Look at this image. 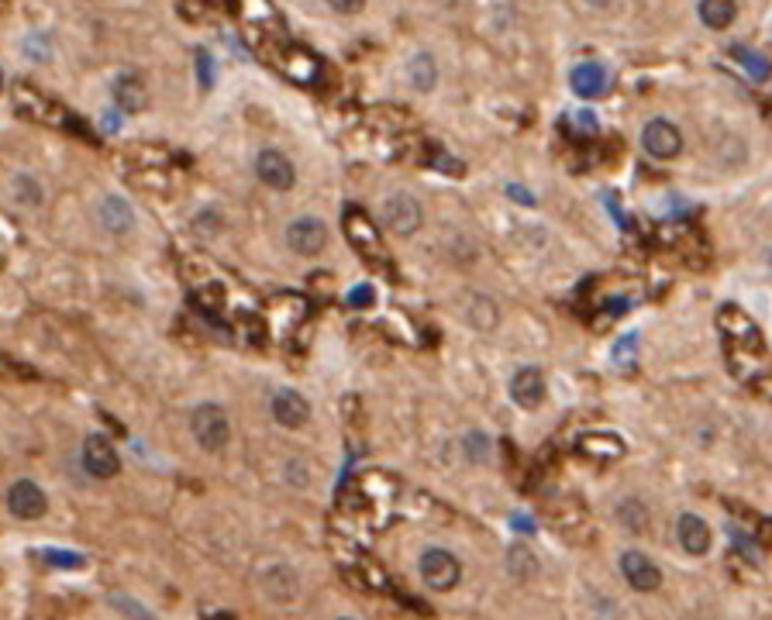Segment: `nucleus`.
Wrapping results in <instances>:
<instances>
[{"label": "nucleus", "instance_id": "1", "mask_svg": "<svg viewBox=\"0 0 772 620\" xmlns=\"http://www.w3.org/2000/svg\"><path fill=\"white\" fill-rule=\"evenodd\" d=\"M342 228H345V238L352 241V248H356L366 262H373L379 269L390 266V262H386V248H383V235H379V228L373 224V218H369L366 210H359V207H345Z\"/></svg>", "mask_w": 772, "mask_h": 620}, {"label": "nucleus", "instance_id": "2", "mask_svg": "<svg viewBox=\"0 0 772 620\" xmlns=\"http://www.w3.org/2000/svg\"><path fill=\"white\" fill-rule=\"evenodd\" d=\"M190 431H193L197 445L204 448V451H224V448H228V438H231L228 413H224L218 403H200L197 411L190 413Z\"/></svg>", "mask_w": 772, "mask_h": 620}, {"label": "nucleus", "instance_id": "3", "mask_svg": "<svg viewBox=\"0 0 772 620\" xmlns=\"http://www.w3.org/2000/svg\"><path fill=\"white\" fill-rule=\"evenodd\" d=\"M718 325H721V334L728 338L731 352H745L748 355V348H752L756 355H762V338H758V327L748 314H741L738 307H721Z\"/></svg>", "mask_w": 772, "mask_h": 620}, {"label": "nucleus", "instance_id": "4", "mask_svg": "<svg viewBox=\"0 0 772 620\" xmlns=\"http://www.w3.org/2000/svg\"><path fill=\"white\" fill-rule=\"evenodd\" d=\"M459 576H463V566H459V558L445 548H428L421 555V579L428 589H438V593H445L452 586L459 583Z\"/></svg>", "mask_w": 772, "mask_h": 620}, {"label": "nucleus", "instance_id": "5", "mask_svg": "<svg viewBox=\"0 0 772 620\" xmlns=\"http://www.w3.org/2000/svg\"><path fill=\"white\" fill-rule=\"evenodd\" d=\"M80 459H83V469L93 476V480H114L121 469V459L114 445L103 438V434H90L80 448Z\"/></svg>", "mask_w": 772, "mask_h": 620}, {"label": "nucleus", "instance_id": "6", "mask_svg": "<svg viewBox=\"0 0 772 620\" xmlns=\"http://www.w3.org/2000/svg\"><path fill=\"white\" fill-rule=\"evenodd\" d=\"M7 510L17 517V520H38L49 510V499L42 493V486L32 480H17L11 489H7Z\"/></svg>", "mask_w": 772, "mask_h": 620}, {"label": "nucleus", "instance_id": "7", "mask_svg": "<svg viewBox=\"0 0 772 620\" xmlns=\"http://www.w3.org/2000/svg\"><path fill=\"white\" fill-rule=\"evenodd\" d=\"M641 145H645V152L652 155V159H672V155L683 152V135H679V128L672 121L655 118L645 124Z\"/></svg>", "mask_w": 772, "mask_h": 620}, {"label": "nucleus", "instance_id": "8", "mask_svg": "<svg viewBox=\"0 0 772 620\" xmlns=\"http://www.w3.org/2000/svg\"><path fill=\"white\" fill-rule=\"evenodd\" d=\"M621 572H624L628 586L638 589V593H655L662 586V568L655 566L645 551H624L621 555Z\"/></svg>", "mask_w": 772, "mask_h": 620}, {"label": "nucleus", "instance_id": "9", "mask_svg": "<svg viewBox=\"0 0 772 620\" xmlns=\"http://www.w3.org/2000/svg\"><path fill=\"white\" fill-rule=\"evenodd\" d=\"M287 245L297 256H321L327 245V228L318 218H297L287 228Z\"/></svg>", "mask_w": 772, "mask_h": 620}, {"label": "nucleus", "instance_id": "10", "mask_svg": "<svg viewBox=\"0 0 772 620\" xmlns=\"http://www.w3.org/2000/svg\"><path fill=\"white\" fill-rule=\"evenodd\" d=\"M256 176L266 183L269 189H290L297 183V172H293V162L287 159L283 152H276V149H262L256 155Z\"/></svg>", "mask_w": 772, "mask_h": 620}, {"label": "nucleus", "instance_id": "11", "mask_svg": "<svg viewBox=\"0 0 772 620\" xmlns=\"http://www.w3.org/2000/svg\"><path fill=\"white\" fill-rule=\"evenodd\" d=\"M383 218L390 224V231L396 235H414L417 228H421V204L414 200L411 193H394V197H386V204H383Z\"/></svg>", "mask_w": 772, "mask_h": 620}, {"label": "nucleus", "instance_id": "12", "mask_svg": "<svg viewBox=\"0 0 772 620\" xmlns=\"http://www.w3.org/2000/svg\"><path fill=\"white\" fill-rule=\"evenodd\" d=\"M97 221L107 235H128L132 228H135V210L132 204L124 200V197H114V193H107L97 207Z\"/></svg>", "mask_w": 772, "mask_h": 620}, {"label": "nucleus", "instance_id": "13", "mask_svg": "<svg viewBox=\"0 0 772 620\" xmlns=\"http://www.w3.org/2000/svg\"><path fill=\"white\" fill-rule=\"evenodd\" d=\"M607 90H611V73L601 63H583V66L572 69V93L576 97L593 101V97H603Z\"/></svg>", "mask_w": 772, "mask_h": 620}, {"label": "nucleus", "instance_id": "14", "mask_svg": "<svg viewBox=\"0 0 772 620\" xmlns=\"http://www.w3.org/2000/svg\"><path fill=\"white\" fill-rule=\"evenodd\" d=\"M15 97H17V107H21L24 114H32V118L45 121V124H66L63 107H59V103H52L49 97H42L38 90H28L24 83H17Z\"/></svg>", "mask_w": 772, "mask_h": 620}, {"label": "nucleus", "instance_id": "15", "mask_svg": "<svg viewBox=\"0 0 772 620\" xmlns=\"http://www.w3.org/2000/svg\"><path fill=\"white\" fill-rule=\"evenodd\" d=\"M111 93H114V103H118L124 114H142L149 107V90H145V83L138 80L135 73L118 76L114 86H111Z\"/></svg>", "mask_w": 772, "mask_h": 620}, {"label": "nucleus", "instance_id": "16", "mask_svg": "<svg viewBox=\"0 0 772 620\" xmlns=\"http://www.w3.org/2000/svg\"><path fill=\"white\" fill-rule=\"evenodd\" d=\"M273 417L276 424H283V428H304L310 417V403L300 393H293V390H279L273 396Z\"/></svg>", "mask_w": 772, "mask_h": 620}, {"label": "nucleus", "instance_id": "17", "mask_svg": "<svg viewBox=\"0 0 772 620\" xmlns=\"http://www.w3.org/2000/svg\"><path fill=\"white\" fill-rule=\"evenodd\" d=\"M279 69L297 83H314L321 76V59L310 49H287L279 55Z\"/></svg>", "mask_w": 772, "mask_h": 620}, {"label": "nucleus", "instance_id": "18", "mask_svg": "<svg viewBox=\"0 0 772 620\" xmlns=\"http://www.w3.org/2000/svg\"><path fill=\"white\" fill-rule=\"evenodd\" d=\"M511 396H514V403L517 407H538L542 400H545V379H542V373L538 369H517L514 379H511Z\"/></svg>", "mask_w": 772, "mask_h": 620}, {"label": "nucleus", "instance_id": "19", "mask_svg": "<svg viewBox=\"0 0 772 620\" xmlns=\"http://www.w3.org/2000/svg\"><path fill=\"white\" fill-rule=\"evenodd\" d=\"M580 451L593 462H618L624 455V441L618 434H603V431H593V434H583L580 438Z\"/></svg>", "mask_w": 772, "mask_h": 620}, {"label": "nucleus", "instance_id": "20", "mask_svg": "<svg viewBox=\"0 0 772 620\" xmlns=\"http://www.w3.org/2000/svg\"><path fill=\"white\" fill-rule=\"evenodd\" d=\"M676 534H679V545H683V551H689V555H707V548H710V528H707L704 517L683 514V517H679V528H676Z\"/></svg>", "mask_w": 772, "mask_h": 620}, {"label": "nucleus", "instance_id": "21", "mask_svg": "<svg viewBox=\"0 0 772 620\" xmlns=\"http://www.w3.org/2000/svg\"><path fill=\"white\" fill-rule=\"evenodd\" d=\"M697 15H700V21H704L707 28H728L731 21H735V15H738V4H731V0H704L700 7H697Z\"/></svg>", "mask_w": 772, "mask_h": 620}, {"label": "nucleus", "instance_id": "22", "mask_svg": "<svg viewBox=\"0 0 772 620\" xmlns=\"http://www.w3.org/2000/svg\"><path fill=\"white\" fill-rule=\"evenodd\" d=\"M262 586H266L269 600H276V603H287V600H293V596H297V576H293L287 566L273 568V572L262 579Z\"/></svg>", "mask_w": 772, "mask_h": 620}, {"label": "nucleus", "instance_id": "23", "mask_svg": "<svg viewBox=\"0 0 772 620\" xmlns=\"http://www.w3.org/2000/svg\"><path fill=\"white\" fill-rule=\"evenodd\" d=\"M15 197L24 207H38V204H42V187H38V179H32V176H17V179H15Z\"/></svg>", "mask_w": 772, "mask_h": 620}, {"label": "nucleus", "instance_id": "24", "mask_svg": "<svg viewBox=\"0 0 772 620\" xmlns=\"http://www.w3.org/2000/svg\"><path fill=\"white\" fill-rule=\"evenodd\" d=\"M411 76H414V86L431 90V86H435V63H431L428 55H417V59H411Z\"/></svg>", "mask_w": 772, "mask_h": 620}, {"label": "nucleus", "instance_id": "25", "mask_svg": "<svg viewBox=\"0 0 772 620\" xmlns=\"http://www.w3.org/2000/svg\"><path fill=\"white\" fill-rule=\"evenodd\" d=\"M507 562H511V572H514L517 579H524V576H532L534 568H538V562H534V555L528 548H511V555H507Z\"/></svg>", "mask_w": 772, "mask_h": 620}, {"label": "nucleus", "instance_id": "26", "mask_svg": "<svg viewBox=\"0 0 772 620\" xmlns=\"http://www.w3.org/2000/svg\"><path fill=\"white\" fill-rule=\"evenodd\" d=\"M621 517H624V524H628L631 531H645V528H649V524H645L649 514H645V507H641L638 499H628V503L621 507Z\"/></svg>", "mask_w": 772, "mask_h": 620}, {"label": "nucleus", "instance_id": "27", "mask_svg": "<svg viewBox=\"0 0 772 620\" xmlns=\"http://www.w3.org/2000/svg\"><path fill=\"white\" fill-rule=\"evenodd\" d=\"M731 55H735L745 69H752L758 80H769V63H766V59H758V55H752V52H745V49H731Z\"/></svg>", "mask_w": 772, "mask_h": 620}, {"label": "nucleus", "instance_id": "28", "mask_svg": "<svg viewBox=\"0 0 772 620\" xmlns=\"http://www.w3.org/2000/svg\"><path fill=\"white\" fill-rule=\"evenodd\" d=\"M465 455H469L473 462H483V459H486V434H483V431L465 434Z\"/></svg>", "mask_w": 772, "mask_h": 620}, {"label": "nucleus", "instance_id": "29", "mask_svg": "<svg viewBox=\"0 0 772 620\" xmlns=\"http://www.w3.org/2000/svg\"><path fill=\"white\" fill-rule=\"evenodd\" d=\"M42 558H45L49 566H59V568H80L83 566V558H80V555H69V551H42Z\"/></svg>", "mask_w": 772, "mask_h": 620}, {"label": "nucleus", "instance_id": "30", "mask_svg": "<svg viewBox=\"0 0 772 620\" xmlns=\"http://www.w3.org/2000/svg\"><path fill=\"white\" fill-rule=\"evenodd\" d=\"M373 296H376L373 286H356V290L348 293V304H352V307H369V304H373Z\"/></svg>", "mask_w": 772, "mask_h": 620}, {"label": "nucleus", "instance_id": "31", "mask_svg": "<svg viewBox=\"0 0 772 620\" xmlns=\"http://www.w3.org/2000/svg\"><path fill=\"white\" fill-rule=\"evenodd\" d=\"M197 69H200V83L204 86L214 83V63H210V55H207V52H197Z\"/></svg>", "mask_w": 772, "mask_h": 620}, {"label": "nucleus", "instance_id": "32", "mask_svg": "<svg viewBox=\"0 0 772 620\" xmlns=\"http://www.w3.org/2000/svg\"><path fill=\"white\" fill-rule=\"evenodd\" d=\"M114 606H121L124 614H132L135 620H155L152 614H149V610H142V606H132V600H128V596H114Z\"/></svg>", "mask_w": 772, "mask_h": 620}, {"label": "nucleus", "instance_id": "33", "mask_svg": "<svg viewBox=\"0 0 772 620\" xmlns=\"http://www.w3.org/2000/svg\"><path fill=\"white\" fill-rule=\"evenodd\" d=\"M631 348H635V334L621 338V342H618V362H628V359H631Z\"/></svg>", "mask_w": 772, "mask_h": 620}, {"label": "nucleus", "instance_id": "34", "mask_svg": "<svg viewBox=\"0 0 772 620\" xmlns=\"http://www.w3.org/2000/svg\"><path fill=\"white\" fill-rule=\"evenodd\" d=\"M180 15H187V17H204V15H207V7H204V4H180Z\"/></svg>", "mask_w": 772, "mask_h": 620}, {"label": "nucleus", "instance_id": "35", "mask_svg": "<svg viewBox=\"0 0 772 620\" xmlns=\"http://www.w3.org/2000/svg\"><path fill=\"white\" fill-rule=\"evenodd\" d=\"M752 386H756V390H758V393H762V396H769V400H772V379H769V376H758V379H752Z\"/></svg>", "mask_w": 772, "mask_h": 620}, {"label": "nucleus", "instance_id": "36", "mask_svg": "<svg viewBox=\"0 0 772 620\" xmlns=\"http://www.w3.org/2000/svg\"><path fill=\"white\" fill-rule=\"evenodd\" d=\"M507 193H511V197H514V200H521V204H534V197H532V193H524V189H521V187H514V183H511V187H507Z\"/></svg>", "mask_w": 772, "mask_h": 620}, {"label": "nucleus", "instance_id": "37", "mask_svg": "<svg viewBox=\"0 0 772 620\" xmlns=\"http://www.w3.org/2000/svg\"><path fill=\"white\" fill-rule=\"evenodd\" d=\"M335 11H342V15H352V11H362V4H331Z\"/></svg>", "mask_w": 772, "mask_h": 620}, {"label": "nucleus", "instance_id": "38", "mask_svg": "<svg viewBox=\"0 0 772 620\" xmlns=\"http://www.w3.org/2000/svg\"><path fill=\"white\" fill-rule=\"evenodd\" d=\"M0 93H4V69H0Z\"/></svg>", "mask_w": 772, "mask_h": 620}, {"label": "nucleus", "instance_id": "39", "mask_svg": "<svg viewBox=\"0 0 772 620\" xmlns=\"http://www.w3.org/2000/svg\"><path fill=\"white\" fill-rule=\"evenodd\" d=\"M342 620H352V617H342Z\"/></svg>", "mask_w": 772, "mask_h": 620}]
</instances>
